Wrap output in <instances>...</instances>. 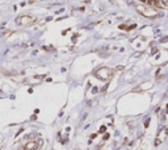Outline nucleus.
Masks as SVG:
<instances>
[{"mask_svg": "<svg viewBox=\"0 0 168 150\" xmlns=\"http://www.w3.org/2000/svg\"><path fill=\"white\" fill-rule=\"evenodd\" d=\"M96 74H97V75H99V76H97V78H100V79H103V81H106V79H108V78H109V70H108V69H105V67H104V69H101V70H99V71H97V72H96Z\"/></svg>", "mask_w": 168, "mask_h": 150, "instance_id": "f257e3e1", "label": "nucleus"}, {"mask_svg": "<svg viewBox=\"0 0 168 150\" xmlns=\"http://www.w3.org/2000/svg\"><path fill=\"white\" fill-rule=\"evenodd\" d=\"M32 21H33V17H30V16H20V17L17 18V24H20V25L30 24Z\"/></svg>", "mask_w": 168, "mask_h": 150, "instance_id": "f03ea898", "label": "nucleus"}, {"mask_svg": "<svg viewBox=\"0 0 168 150\" xmlns=\"http://www.w3.org/2000/svg\"><path fill=\"white\" fill-rule=\"evenodd\" d=\"M25 149H26V150H36V149H38V146H37V141H29V142H26Z\"/></svg>", "mask_w": 168, "mask_h": 150, "instance_id": "7ed1b4c3", "label": "nucleus"}, {"mask_svg": "<svg viewBox=\"0 0 168 150\" xmlns=\"http://www.w3.org/2000/svg\"><path fill=\"white\" fill-rule=\"evenodd\" d=\"M167 134H168V128H164V133H163V132H160V133H159V136H158V138H160L161 141H164V138L167 137Z\"/></svg>", "mask_w": 168, "mask_h": 150, "instance_id": "20e7f679", "label": "nucleus"}, {"mask_svg": "<svg viewBox=\"0 0 168 150\" xmlns=\"http://www.w3.org/2000/svg\"><path fill=\"white\" fill-rule=\"evenodd\" d=\"M158 3L164 8H168V0H158Z\"/></svg>", "mask_w": 168, "mask_h": 150, "instance_id": "39448f33", "label": "nucleus"}, {"mask_svg": "<svg viewBox=\"0 0 168 150\" xmlns=\"http://www.w3.org/2000/svg\"><path fill=\"white\" fill-rule=\"evenodd\" d=\"M42 145H43V140L38 138V141H37V146H38V148H42Z\"/></svg>", "mask_w": 168, "mask_h": 150, "instance_id": "423d86ee", "label": "nucleus"}, {"mask_svg": "<svg viewBox=\"0 0 168 150\" xmlns=\"http://www.w3.org/2000/svg\"><path fill=\"white\" fill-rule=\"evenodd\" d=\"M106 132V126H101L99 129V133H105Z\"/></svg>", "mask_w": 168, "mask_h": 150, "instance_id": "0eeeda50", "label": "nucleus"}, {"mask_svg": "<svg viewBox=\"0 0 168 150\" xmlns=\"http://www.w3.org/2000/svg\"><path fill=\"white\" fill-rule=\"evenodd\" d=\"M141 1H143V3H148V4H154L155 0H141Z\"/></svg>", "mask_w": 168, "mask_h": 150, "instance_id": "6e6552de", "label": "nucleus"}, {"mask_svg": "<svg viewBox=\"0 0 168 150\" xmlns=\"http://www.w3.org/2000/svg\"><path fill=\"white\" fill-rule=\"evenodd\" d=\"M161 143V140L160 138H156V141H155V146H159Z\"/></svg>", "mask_w": 168, "mask_h": 150, "instance_id": "1a4fd4ad", "label": "nucleus"}, {"mask_svg": "<svg viewBox=\"0 0 168 150\" xmlns=\"http://www.w3.org/2000/svg\"><path fill=\"white\" fill-rule=\"evenodd\" d=\"M24 132V129H23V128H21V129L20 130H18V132L17 133H16V137H18V134H20V133H23Z\"/></svg>", "mask_w": 168, "mask_h": 150, "instance_id": "9d476101", "label": "nucleus"}, {"mask_svg": "<svg viewBox=\"0 0 168 150\" xmlns=\"http://www.w3.org/2000/svg\"><path fill=\"white\" fill-rule=\"evenodd\" d=\"M108 138H109V134H108V133H105V136H104V141H106Z\"/></svg>", "mask_w": 168, "mask_h": 150, "instance_id": "9b49d317", "label": "nucleus"}, {"mask_svg": "<svg viewBox=\"0 0 168 150\" xmlns=\"http://www.w3.org/2000/svg\"><path fill=\"white\" fill-rule=\"evenodd\" d=\"M97 91H99V90H97V88L96 87H93V88H92V92H93V94H96V92Z\"/></svg>", "mask_w": 168, "mask_h": 150, "instance_id": "f8f14e48", "label": "nucleus"}, {"mask_svg": "<svg viewBox=\"0 0 168 150\" xmlns=\"http://www.w3.org/2000/svg\"><path fill=\"white\" fill-rule=\"evenodd\" d=\"M148 121H150V119H147V120H146V123H145V126H146V128L148 126Z\"/></svg>", "mask_w": 168, "mask_h": 150, "instance_id": "ddd939ff", "label": "nucleus"}, {"mask_svg": "<svg viewBox=\"0 0 168 150\" xmlns=\"http://www.w3.org/2000/svg\"><path fill=\"white\" fill-rule=\"evenodd\" d=\"M167 112H168V105H167Z\"/></svg>", "mask_w": 168, "mask_h": 150, "instance_id": "4468645a", "label": "nucleus"}]
</instances>
